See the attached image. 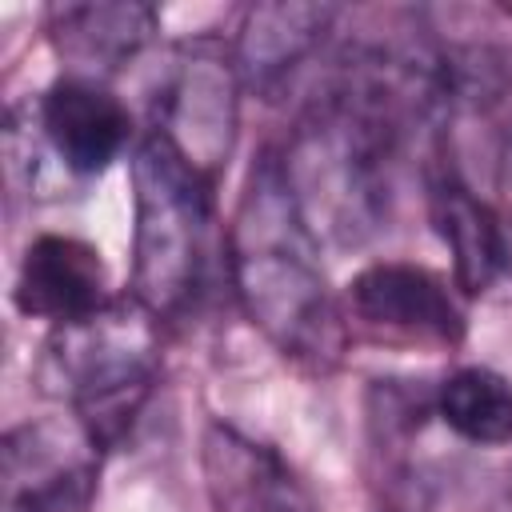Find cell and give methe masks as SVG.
Wrapping results in <instances>:
<instances>
[{"label": "cell", "mask_w": 512, "mask_h": 512, "mask_svg": "<svg viewBox=\"0 0 512 512\" xmlns=\"http://www.w3.org/2000/svg\"><path fill=\"white\" fill-rule=\"evenodd\" d=\"M224 264L244 316L280 356L316 372L336 368L344 356V316L320 264V236L300 212L284 156L272 148L248 168Z\"/></svg>", "instance_id": "obj_1"}, {"label": "cell", "mask_w": 512, "mask_h": 512, "mask_svg": "<svg viewBox=\"0 0 512 512\" xmlns=\"http://www.w3.org/2000/svg\"><path fill=\"white\" fill-rule=\"evenodd\" d=\"M216 268L212 176L148 128L132 148V292L156 320H184Z\"/></svg>", "instance_id": "obj_2"}, {"label": "cell", "mask_w": 512, "mask_h": 512, "mask_svg": "<svg viewBox=\"0 0 512 512\" xmlns=\"http://www.w3.org/2000/svg\"><path fill=\"white\" fill-rule=\"evenodd\" d=\"M160 376V328L136 296H116L88 320L52 328L44 380L100 448H116Z\"/></svg>", "instance_id": "obj_3"}, {"label": "cell", "mask_w": 512, "mask_h": 512, "mask_svg": "<svg viewBox=\"0 0 512 512\" xmlns=\"http://www.w3.org/2000/svg\"><path fill=\"white\" fill-rule=\"evenodd\" d=\"M100 444L68 416H36L4 432V512H92Z\"/></svg>", "instance_id": "obj_4"}, {"label": "cell", "mask_w": 512, "mask_h": 512, "mask_svg": "<svg viewBox=\"0 0 512 512\" xmlns=\"http://www.w3.org/2000/svg\"><path fill=\"white\" fill-rule=\"evenodd\" d=\"M236 60L216 44H192L176 56V68L156 100L152 128L164 132L188 164L216 180L236 140Z\"/></svg>", "instance_id": "obj_5"}, {"label": "cell", "mask_w": 512, "mask_h": 512, "mask_svg": "<svg viewBox=\"0 0 512 512\" xmlns=\"http://www.w3.org/2000/svg\"><path fill=\"white\" fill-rule=\"evenodd\" d=\"M40 148L56 156L60 172L76 180L100 176L132 140V116L124 100L84 76H60L36 100H28Z\"/></svg>", "instance_id": "obj_6"}, {"label": "cell", "mask_w": 512, "mask_h": 512, "mask_svg": "<svg viewBox=\"0 0 512 512\" xmlns=\"http://www.w3.org/2000/svg\"><path fill=\"white\" fill-rule=\"evenodd\" d=\"M428 216L468 296L512 292V224L448 164L428 176Z\"/></svg>", "instance_id": "obj_7"}, {"label": "cell", "mask_w": 512, "mask_h": 512, "mask_svg": "<svg viewBox=\"0 0 512 512\" xmlns=\"http://www.w3.org/2000/svg\"><path fill=\"white\" fill-rule=\"evenodd\" d=\"M348 304L372 328H388L436 344L464 340V308L448 292V280L424 264L376 260L360 268L348 284Z\"/></svg>", "instance_id": "obj_8"}, {"label": "cell", "mask_w": 512, "mask_h": 512, "mask_svg": "<svg viewBox=\"0 0 512 512\" xmlns=\"http://www.w3.org/2000/svg\"><path fill=\"white\" fill-rule=\"evenodd\" d=\"M12 300L24 316L48 320L52 328L88 320L100 312L108 296V268L100 252L80 236L44 232L24 248Z\"/></svg>", "instance_id": "obj_9"}, {"label": "cell", "mask_w": 512, "mask_h": 512, "mask_svg": "<svg viewBox=\"0 0 512 512\" xmlns=\"http://www.w3.org/2000/svg\"><path fill=\"white\" fill-rule=\"evenodd\" d=\"M204 476L220 512H316L308 488L276 448L220 420L204 432Z\"/></svg>", "instance_id": "obj_10"}, {"label": "cell", "mask_w": 512, "mask_h": 512, "mask_svg": "<svg viewBox=\"0 0 512 512\" xmlns=\"http://www.w3.org/2000/svg\"><path fill=\"white\" fill-rule=\"evenodd\" d=\"M156 32V8L136 0H84L48 8V40L64 60V76L108 80Z\"/></svg>", "instance_id": "obj_11"}, {"label": "cell", "mask_w": 512, "mask_h": 512, "mask_svg": "<svg viewBox=\"0 0 512 512\" xmlns=\"http://www.w3.org/2000/svg\"><path fill=\"white\" fill-rule=\"evenodd\" d=\"M336 20L332 4H256L236 36V72L264 100H276L304 60L316 56Z\"/></svg>", "instance_id": "obj_12"}, {"label": "cell", "mask_w": 512, "mask_h": 512, "mask_svg": "<svg viewBox=\"0 0 512 512\" xmlns=\"http://www.w3.org/2000/svg\"><path fill=\"white\" fill-rule=\"evenodd\" d=\"M432 408L448 432L476 448L512 444V384L484 364L448 372L436 388Z\"/></svg>", "instance_id": "obj_13"}, {"label": "cell", "mask_w": 512, "mask_h": 512, "mask_svg": "<svg viewBox=\"0 0 512 512\" xmlns=\"http://www.w3.org/2000/svg\"><path fill=\"white\" fill-rule=\"evenodd\" d=\"M508 512H512V488H508Z\"/></svg>", "instance_id": "obj_14"}]
</instances>
